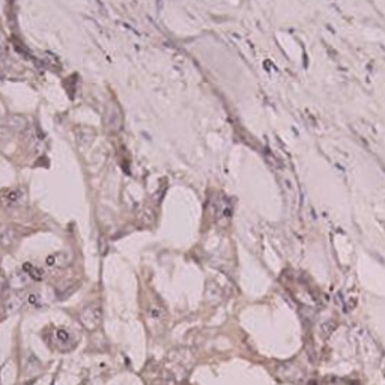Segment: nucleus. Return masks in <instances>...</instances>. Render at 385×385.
I'll use <instances>...</instances> for the list:
<instances>
[{"mask_svg": "<svg viewBox=\"0 0 385 385\" xmlns=\"http://www.w3.org/2000/svg\"><path fill=\"white\" fill-rule=\"evenodd\" d=\"M80 322L89 331L96 330L103 322V306L99 302H92L86 306L80 312Z\"/></svg>", "mask_w": 385, "mask_h": 385, "instance_id": "nucleus-1", "label": "nucleus"}, {"mask_svg": "<svg viewBox=\"0 0 385 385\" xmlns=\"http://www.w3.org/2000/svg\"><path fill=\"white\" fill-rule=\"evenodd\" d=\"M24 302H26V299H24L23 295H14V296L8 298L5 302V313H8V315L17 313L23 307Z\"/></svg>", "mask_w": 385, "mask_h": 385, "instance_id": "nucleus-6", "label": "nucleus"}, {"mask_svg": "<svg viewBox=\"0 0 385 385\" xmlns=\"http://www.w3.org/2000/svg\"><path fill=\"white\" fill-rule=\"evenodd\" d=\"M69 259L65 253H53L50 256H47L46 265L50 270H59L68 265Z\"/></svg>", "mask_w": 385, "mask_h": 385, "instance_id": "nucleus-5", "label": "nucleus"}, {"mask_svg": "<svg viewBox=\"0 0 385 385\" xmlns=\"http://www.w3.org/2000/svg\"><path fill=\"white\" fill-rule=\"evenodd\" d=\"M30 278L27 277V274L24 272L23 275L20 274V275H15V277H12V285L14 286H18V288H23L27 285V281H29Z\"/></svg>", "mask_w": 385, "mask_h": 385, "instance_id": "nucleus-11", "label": "nucleus"}, {"mask_svg": "<svg viewBox=\"0 0 385 385\" xmlns=\"http://www.w3.org/2000/svg\"><path fill=\"white\" fill-rule=\"evenodd\" d=\"M24 299H26V304H29L30 307H38V306H41V304H43L41 295L36 294V292H30V294H27L26 296H24Z\"/></svg>", "mask_w": 385, "mask_h": 385, "instance_id": "nucleus-10", "label": "nucleus"}, {"mask_svg": "<svg viewBox=\"0 0 385 385\" xmlns=\"http://www.w3.org/2000/svg\"><path fill=\"white\" fill-rule=\"evenodd\" d=\"M148 316L151 320H163V317L166 316V310L164 307H161L158 304H152L148 310Z\"/></svg>", "mask_w": 385, "mask_h": 385, "instance_id": "nucleus-9", "label": "nucleus"}, {"mask_svg": "<svg viewBox=\"0 0 385 385\" xmlns=\"http://www.w3.org/2000/svg\"><path fill=\"white\" fill-rule=\"evenodd\" d=\"M54 343L59 348H69L72 343V336L67 330H56L54 331Z\"/></svg>", "mask_w": 385, "mask_h": 385, "instance_id": "nucleus-8", "label": "nucleus"}, {"mask_svg": "<svg viewBox=\"0 0 385 385\" xmlns=\"http://www.w3.org/2000/svg\"><path fill=\"white\" fill-rule=\"evenodd\" d=\"M23 272L27 274V277L30 280H35V281H41L44 278V271L41 268H38L36 265L30 264V262H26L23 264Z\"/></svg>", "mask_w": 385, "mask_h": 385, "instance_id": "nucleus-7", "label": "nucleus"}, {"mask_svg": "<svg viewBox=\"0 0 385 385\" xmlns=\"http://www.w3.org/2000/svg\"><path fill=\"white\" fill-rule=\"evenodd\" d=\"M24 193L20 188H9L0 193V202L5 208H15L22 204Z\"/></svg>", "mask_w": 385, "mask_h": 385, "instance_id": "nucleus-2", "label": "nucleus"}, {"mask_svg": "<svg viewBox=\"0 0 385 385\" xmlns=\"http://www.w3.org/2000/svg\"><path fill=\"white\" fill-rule=\"evenodd\" d=\"M106 125L110 131H117L122 125V114L119 112L117 106H110L106 112Z\"/></svg>", "mask_w": 385, "mask_h": 385, "instance_id": "nucleus-4", "label": "nucleus"}, {"mask_svg": "<svg viewBox=\"0 0 385 385\" xmlns=\"http://www.w3.org/2000/svg\"><path fill=\"white\" fill-rule=\"evenodd\" d=\"M18 241V232L14 226H0V246L5 249L12 247Z\"/></svg>", "mask_w": 385, "mask_h": 385, "instance_id": "nucleus-3", "label": "nucleus"}]
</instances>
